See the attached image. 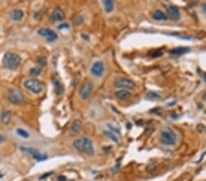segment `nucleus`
I'll return each instance as SVG.
<instances>
[{"label": "nucleus", "mask_w": 206, "mask_h": 181, "mask_svg": "<svg viewBox=\"0 0 206 181\" xmlns=\"http://www.w3.org/2000/svg\"><path fill=\"white\" fill-rule=\"evenodd\" d=\"M103 5H104L105 10L107 13H110V12L113 11V9H114V2L111 1V0H105V1H103Z\"/></svg>", "instance_id": "obj_19"}, {"label": "nucleus", "mask_w": 206, "mask_h": 181, "mask_svg": "<svg viewBox=\"0 0 206 181\" xmlns=\"http://www.w3.org/2000/svg\"><path fill=\"white\" fill-rule=\"evenodd\" d=\"M93 89H94V83L92 81H84L79 90L80 97L82 100H87L88 98H90V96L93 93Z\"/></svg>", "instance_id": "obj_5"}, {"label": "nucleus", "mask_w": 206, "mask_h": 181, "mask_svg": "<svg viewBox=\"0 0 206 181\" xmlns=\"http://www.w3.org/2000/svg\"><path fill=\"white\" fill-rule=\"evenodd\" d=\"M20 150L22 152H26V153H29L30 155H32L33 156H36L39 154V151L33 147H20Z\"/></svg>", "instance_id": "obj_21"}, {"label": "nucleus", "mask_w": 206, "mask_h": 181, "mask_svg": "<svg viewBox=\"0 0 206 181\" xmlns=\"http://www.w3.org/2000/svg\"><path fill=\"white\" fill-rule=\"evenodd\" d=\"M82 128V121L79 120V119H76V120H74L72 123V126H71V134L72 135H77L80 130Z\"/></svg>", "instance_id": "obj_15"}, {"label": "nucleus", "mask_w": 206, "mask_h": 181, "mask_svg": "<svg viewBox=\"0 0 206 181\" xmlns=\"http://www.w3.org/2000/svg\"><path fill=\"white\" fill-rule=\"evenodd\" d=\"M191 51L190 48L187 47H179V48H172V50L169 51V54L171 55H175V56H181L182 54L187 53Z\"/></svg>", "instance_id": "obj_14"}, {"label": "nucleus", "mask_w": 206, "mask_h": 181, "mask_svg": "<svg viewBox=\"0 0 206 181\" xmlns=\"http://www.w3.org/2000/svg\"><path fill=\"white\" fill-rule=\"evenodd\" d=\"M205 132H206V128H205Z\"/></svg>", "instance_id": "obj_37"}, {"label": "nucleus", "mask_w": 206, "mask_h": 181, "mask_svg": "<svg viewBox=\"0 0 206 181\" xmlns=\"http://www.w3.org/2000/svg\"><path fill=\"white\" fill-rule=\"evenodd\" d=\"M146 96H147V98L149 99V100H160V96L157 93H154V92H148Z\"/></svg>", "instance_id": "obj_23"}, {"label": "nucleus", "mask_w": 206, "mask_h": 181, "mask_svg": "<svg viewBox=\"0 0 206 181\" xmlns=\"http://www.w3.org/2000/svg\"><path fill=\"white\" fill-rule=\"evenodd\" d=\"M115 88H122V89H127V90H131L136 87L135 82L127 78H118L116 79L115 81Z\"/></svg>", "instance_id": "obj_7"}, {"label": "nucleus", "mask_w": 206, "mask_h": 181, "mask_svg": "<svg viewBox=\"0 0 206 181\" xmlns=\"http://www.w3.org/2000/svg\"><path fill=\"white\" fill-rule=\"evenodd\" d=\"M8 99L9 102H11L12 104H17V105H18V104H21L24 102V95L19 90L11 89L8 93Z\"/></svg>", "instance_id": "obj_6"}, {"label": "nucleus", "mask_w": 206, "mask_h": 181, "mask_svg": "<svg viewBox=\"0 0 206 181\" xmlns=\"http://www.w3.org/2000/svg\"><path fill=\"white\" fill-rule=\"evenodd\" d=\"M205 113H206V111H205Z\"/></svg>", "instance_id": "obj_38"}, {"label": "nucleus", "mask_w": 206, "mask_h": 181, "mask_svg": "<svg viewBox=\"0 0 206 181\" xmlns=\"http://www.w3.org/2000/svg\"><path fill=\"white\" fill-rule=\"evenodd\" d=\"M64 18H65V14L63 10L57 8L53 9L51 16V20L52 22H56V21H60V20H63Z\"/></svg>", "instance_id": "obj_11"}, {"label": "nucleus", "mask_w": 206, "mask_h": 181, "mask_svg": "<svg viewBox=\"0 0 206 181\" xmlns=\"http://www.w3.org/2000/svg\"><path fill=\"white\" fill-rule=\"evenodd\" d=\"M24 86L26 89H27L30 92H32L33 93L38 94L39 93L42 92V83H41L39 81L35 80V79H31V80H27L24 81Z\"/></svg>", "instance_id": "obj_4"}, {"label": "nucleus", "mask_w": 206, "mask_h": 181, "mask_svg": "<svg viewBox=\"0 0 206 181\" xmlns=\"http://www.w3.org/2000/svg\"><path fill=\"white\" fill-rule=\"evenodd\" d=\"M106 125H107V127L109 128V131L113 132V133H115V135L117 134L118 135H120L121 132H120V129H119V127H117V125L113 124V123H107Z\"/></svg>", "instance_id": "obj_22"}, {"label": "nucleus", "mask_w": 206, "mask_h": 181, "mask_svg": "<svg viewBox=\"0 0 206 181\" xmlns=\"http://www.w3.org/2000/svg\"><path fill=\"white\" fill-rule=\"evenodd\" d=\"M153 18H154V19H156V20H165V19L167 18V16L165 15L164 12H162V11L160 10V9H157V10H156V11L153 13Z\"/></svg>", "instance_id": "obj_20"}, {"label": "nucleus", "mask_w": 206, "mask_h": 181, "mask_svg": "<svg viewBox=\"0 0 206 181\" xmlns=\"http://www.w3.org/2000/svg\"><path fill=\"white\" fill-rule=\"evenodd\" d=\"M53 85L55 87V92H56V94L58 95H60V94H63V85L61 84L60 81L59 80H53Z\"/></svg>", "instance_id": "obj_17"}, {"label": "nucleus", "mask_w": 206, "mask_h": 181, "mask_svg": "<svg viewBox=\"0 0 206 181\" xmlns=\"http://www.w3.org/2000/svg\"><path fill=\"white\" fill-rule=\"evenodd\" d=\"M4 140H5V138H4V137H3L2 135H0V143H2V142H3Z\"/></svg>", "instance_id": "obj_33"}, {"label": "nucleus", "mask_w": 206, "mask_h": 181, "mask_svg": "<svg viewBox=\"0 0 206 181\" xmlns=\"http://www.w3.org/2000/svg\"><path fill=\"white\" fill-rule=\"evenodd\" d=\"M104 135L107 137V138H109L110 140H112L113 142H115V143H119V137L117 136V135H115V133H113V132H111V131H104Z\"/></svg>", "instance_id": "obj_18"}, {"label": "nucleus", "mask_w": 206, "mask_h": 181, "mask_svg": "<svg viewBox=\"0 0 206 181\" xmlns=\"http://www.w3.org/2000/svg\"><path fill=\"white\" fill-rule=\"evenodd\" d=\"M58 181H66V177L64 176H60L58 177Z\"/></svg>", "instance_id": "obj_32"}, {"label": "nucleus", "mask_w": 206, "mask_h": 181, "mask_svg": "<svg viewBox=\"0 0 206 181\" xmlns=\"http://www.w3.org/2000/svg\"><path fill=\"white\" fill-rule=\"evenodd\" d=\"M201 8H202V12L206 15V3H202V4L201 5Z\"/></svg>", "instance_id": "obj_31"}, {"label": "nucleus", "mask_w": 206, "mask_h": 181, "mask_svg": "<svg viewBox=\"0 0 206 181\" xmlns=\"http://www.w3.org/2000/svg\"><path fill=\"white\" fill-rule=\"evenodd\" d=\"M115 95L117 99L122 100V101H127L128 99H130L131 97V93L127 90H119L117 92L115 93Z\"/></svg>", "instance_id": "obj_12"}, {"label": "nucleus", "mask_w": 206, "mask_h": 181, "mask_svg": "<svg viewBox=\"0 0 206 181\" xmlns=\"http://www.w3.org/2000/svg\"><path fill=\"white\" fill-rule=\"evenodd\" d=\"M69 27H70V25H69L68 23H63V24H60L58 27V29H69Z\"/></svg>", "instance_id": "obj_29"}, {"label": "nucleus", "mask_w": 206, "mask_h": 181, "mask_svg": "<svg viewBox=\"0 0 206 181\" xmlns=\"http://www.w3.org/2000/svg\"><path fill=\"white\" fill-rule=\"evenodd\" d=\"M38 33L40 35V36L44 37L48 41H50V42L55 41L58 39L57 34L55 33L53 30H51L49 29H40L38 30Z\"/></svg>", "instance_id": "obj_8"}, {"label": "nucleus", "mask_w": 206, "mask_h": 181, "mask_svg": "<svg viewBox=\"0 0 206 181\" xmlns=\"http://www.w3.org/2000/svg\"><path fill=\"white\" fill-rule=\"evenodd\" d=\"M21 62V58L18 54L14 53V52H6L3 60H2V64L4 68L8 69H16Z\"/></svg>", "instance_id": "obj_2"}, {"label": "nucleus", "mask_w": 206, "mask_h": 181, "mask_svg": "<svg viewBox=\"0 0 206 181\" xmlns=\"http://www.w3.org/2000/svg\"><path fill=\"white\" fill-rule=\"evenodd\" d=\"M1 120L5 124L9 123L11 120V113L9 110H3L1 113Z\"/></svg>", "instance_id": "obj_16"}, {"label": "nucleus", "mask_w": 206, "mask_h": 181, "mask_svg": "<svg viewBox=\"0 0 206 181\" xmlns=\"http://www.w3.org/2000/svg\"><path fill=\"white\" fill-rule=\"evenodd\" d=\"M204 81H205V82H206V73L204 74Z\"/></svg>", "instance_id": "obj_35"}, {"label": "nucleus", "mask_w": 206, "mask_h": 181, "mask_svg": "<svg viewBox=\"0 0 206 181\" xmlns=\"http://www.w3.org/2000/svg\"><path fill=\"white\" fill-rule=\"evenodd\" d=\"M105 72V65L103 63L102 61L98 60V61H95L94 63L92 66L91 69V72L93 75L96 76V77H101Z\"/></svg>", "instance_id": "obj_9"}, {"label": "nucleus", "mask_w": 206, "mask_h": 181, "mask_svg": "<svg viewBox=\"0 0 206 181\" xmlns=\"http://www.w3.org/2000/svg\"><path fill=\"white\" fill-rule=\"evenodd\" d=\"M40 72H41V69L39 67H34L30 69V73L33 76H38L40 74Z\"/></svg>", "instance_id": "obj_25"}, {"label": "nucleus", "mask_w": 206, "mask_h": 181, "mask_svg": "<svg viewBox=\"0 0 206 181\" xmlns=\"http://www.w3.org/2000/svg\"><path fill=\"white\" fill-rule=\"evenodd\" d=\"M203 99H204V100H206V93H204V95H203Z\"/></svg>", "instance_id": "obj_34"}, {"label": "nucleus", "mask_w": 206, "mask_h": 181, "mask_svg": "<svg viewBox=\"0 0 206 181\" xmlns=\"http://www.w3.org/2000/svg\"><path fill=\"white\" fill-rule=\"evenodd\" d=\"M39 63L42 65V66H44V65H46V63H47V61H46V58H43V57H41V58H39V60H38Z\"/></svg>", "instance_id": "obj_30"}, {"label": "nucleus", "mask_w": 206, "mask_h": 181, "mask_svg": "<svg viewBox=\"0 0 206 181\" xmlns=\"http://www.w3.org/2000/svg\"><path fill=\"white\" fill-rule=\"evenodd\" d=\"M52 174H53V172H48V173H46V174H43V175H41V176L39 177V179H40V180L45 179V178H47V177H49L50 176H51Z\"/></svg>", "instance_id": "obj_28"}, {"label": "nucleus", "mask_w": 206, "mask_h": 181, "mask_svg": "<svg viewBox=\"0 0 206 181\" xmlns=\"http://www.w3.org/2000/svg\"><path fill=\"white\" fill-rule=\"evenodd\" d=\"M3 176H4L3 174H0V178H1V177H3Z\"/></svg>", "instance_id": "obj_36"}, {"label": "nucleus", "mask_w": 206, "mask_h": 181, "mask_svg": "<svg viewBox=\"0 0 206 181\" xmlns=\"http://www.w3.org/2000/svg\"><path fill=\"white\" fill-rule=\"evenodd\" d=\"M73 147L75 149L78 150L79 152L84 153L87 155H94V145L90 138L88 137H81L78 138L76 140L73 141Z\"/></svg>", "instance_id": "obj_1"}, {"label": "nucleus", "mask_w": 206, "mask_h": 181, "mask_svg": "<svg viewBox=\"0 0 206 181\" xmlns=\"http://www.w3.org/2000/svg\"><path fill=\"white\" fill-rule=\"evenodd\" d=\"M24 17V12L21 9H13L9 13V18L13 21H19Z\"/></svg>", "instance_id": "obj_13"}, {"label": "nucleus", "mask_w": 206, "mask_h": 181, "mask_svg": "<svg viewBox=\"0 0 206 181\" xmlns=\"http://www.w3.org/2000/svg\"><path fill=\"white\" fill-rule=\"evenodd\" d=\"M169 35H173V36H177V37H179V38H180V39H187V40H190V39H191V38H190V37H186V36H181V35H180V34H178V33H170Z\"/></svg>", "instance_id": "obj_27"}, {"label": "nucleus", "mask_w": 206, "mask_h": 181, "mask_svg": "<svg viewBox=\"0 0 206 181\" xmlns=\"http://www.w3.org/2000/svg\"><path fill=\"white\" fill-rule=\"evenodd\" d=\"M33 157H34V159H35V160H37V161H43V160H45V159H47V158H48V156H47L42 155V154H39V153L38 155L34 156Z\"/></svg>", "instance_id": "obj_26"}, {"label": "nucleus", "mask_w": 206, "mask_h": 181, "mask_svg": "<svg viewBox=\"0 0 206 181\" xmlns=\"http://www.w3.org/2000/svg\"><path fill=\"white\" fill-rule=\"evenodd\" d=\"M17 133H18V135H20V136L23 137V138H27V137L30 136V134L27 133V132L26 130L21 129V128L17 129Z\"/></svg>", "instance_id": "obj_24"}, {"label": "nucleus", "mask_w": 206, "mask_h": 181, "mask_svg": "<svg viewBox=\"0 0 206 181\" xmlns=\"http://www.w3.org/2000/svg\"><path fill=\"white\" fill-rule=\"evenodd\" d=\"M167 14L169 18L172 20H178L181 18V13L180 10L175 6H169L167 8Z\"/></svg>", "instance_id": "obj_10"}, {"label": "nucleus", "mask_w": 206, "mask_h": 181, "mask_svg": "<svg viewBox=\"0 0 206 181\" xmlns=\"http://www.w3.org/2000/svg\"><path fill=\"white\" fill-rule=\"evenodd\" d=\"M160 140L165 145H174L177 141V135L171 129L166 128L161 131Z\"/></svg>", "instance_id": "obj_3"}]
</instances>
